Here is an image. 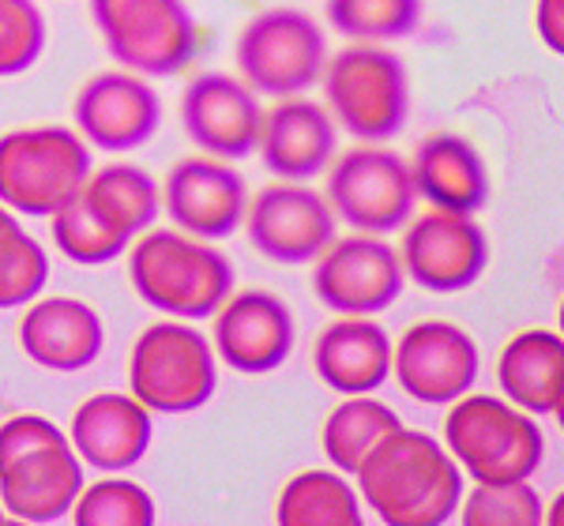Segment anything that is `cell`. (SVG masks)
<instances>
[{
    "label": "cell",
    "mask_w": 564,
    "mask_h": 526,
    "mask_svg": "<svg viewBox=\"0 0 564 526\" xmlns=\"http://www.w3.org/2000/svg\"><path fill=\"white\" fill-rule=\"evenodd\" d=\"M354 474L366 507L391 526H441L463 501V470L448 448L403 425L391 429Z\"/></svg>",
    "instance_id": "cell-1"
},
{
    "label": "cell",
    "mask_w": 564,
    "mask_h": 526,
    "mask_svg": "<svg viewBox=\"0 0 564 526\" xmlns=\"http://www.w3.org/2000/svg\"><path fill=\"white\" fill-rule=\"evenodd\" d=\"M124 252L135 297L174 320H204L234 289L230 260L177 230H143Z\"/></svg>",
    "instance_id": "cell-2"
},
{
    "label": "cell",
    "mask_w": 564,
    "mask_h": 526,
    "mask_svg": "<svg viewBox=\"0 0 564 526\" xmlns=\"http://www.w3.org/2000/svg\"><path fill=\"white\" fill-rule=\"evenodd\" d=\"M444 443L475 482H531L545 459L534 414L497 395H459L444 417Z\"/></svg>",
    "instance_id": "cell-3"
},
{
    "label": "cell",
    "mask_w": 564,
    "mask_h": 526,
    "mask_svg": "<svg viewBox=\"0 0 564 526\" xmlns=\"http://www.w3.org/2000/svg\"><path fill=\"white\" fill-rule=\"evenodd\" d=\"M218 384L215 350L196 328L159 320L135 335L129 353L132 398L151 414H193L212 403Z\"/></svg>",
    "instance_id": "cell-4"
},
{
    "label": "cell",
    "mask_w": 564,
    "mask_h": 526,
    "mask_svg": "<svg viewBox=\"0 0 564 526\" xmlns=\"http://www.w3.org/2000/svg\"><path fill=\"white\" fill-rule=\"evenodd\" d=\"M327 110L354 140H391L411 113L406 65L380 45H347L321 72Z\"/></svg>",
    "instance_id": "cell-5"
},
{
    "label": "cell",
    "mask_w": 564,
    "mask_h": 526,
    "mask_svg": "<svg viewBox=\"0 0 564 526\" xmlns=\"http://www.w3.org/2000/svg\"><path fill=\"white\" fill-rule=\"evenodd\" d=\"M90 174L79 132L61 124L12 129L0 135V204L31 219H50Z\"/></svg>",
    "instance_id": "cell-6"
},
{
    "label": "cell",
    "mask_w": 564,
    "mask_h": 526,
    "mask_svg": "<svg viewBox=\"0 0 564 526\" xmlns=\"http://www.w3.org/2000/svg\"><path fill=\"white\" fill-rule=\"evenodd\" d=\"M90 20L117 65L174 76L196 53V23L185 0H90Z\"/></svg>",
    "instance_id": "cell-7"
},
{
    "label": "cell",
    "mask_w": 564,
    "mask_h": 526,
    "mask_svg": "<svg viewBox=\"0 0 564 526\" xmlns=\"http://www.w3.org/2000/svg\"><path fill=\"white\" fill-rule=\"evenodd\" d=\"M238 68L257 95L290 98L321 79L327 65L324 31L297 8L252 15L238 34Z\"/></svg>",
    "instance_id": "cell-8"
},
{
    "label": "cell",
    "mask_w": 564,
    "mask_h": 526,
    "mask_svg": "<svg viewBox=\"0 0 564 526\" xmlns=\"http://www.w3.org/2000/svg\"><path fill=\"white\" fill-rule=\"evenodd\" d=\"M414 199L411 166L384 147H354L327 174V207L358 233L403 230Z\"/></svg>",
    "instance_id": "cell-9"
},
{
    "label": "cell",
    "mask_w": 564,
    "mask_h": 526,
    "mask_svg": "<svg viewBox=\"0 0 564 526\" xmlns=\"http://www.w3.org/2000/svg\"><path fill=\"white\" fill-rule=\"evenodd\" d=\"M391 376L414 403L448 406L478 380V342L459 324L422 320L391 342Z\"/></svg>",
    "instance_id": "cell-10"
},
{
    "label": "cell",
    "mask_w": 564,
    "mask_h": 526,
    "mask_svg": "<svg viewBox=\"0 0 564 526\" xmlns=\"http://www.w3.org/2000/svg\"><path fill=\"white\" fill-rule=\"evenodd\" d=\"M313 294L332 313L372 316L403 294V263L399 252L377 233H354L327 241L313 267Z\"/></svg>",
    "instance_id": "cell-11"
},
{
    "label": "cell",
    "mask_w": 564,
    "mask_h": 526,
    "mask_svg": "<svg viewBox=\"0 0 564 526\" xmlns=\"http://www.w3.org/2000/svg\"><path fill=\"white\" fill-rule=\"evenodd\" d=\"M399 263L430 294H459L475 286L489 263V241L470 215L433 211L406 219Z\"/></svg>",
    "instance_id": "cell-12"
},
{
    "label": "cell",
    "mask_w": 564,
    "mask_h": 526,
    "mask_svg": "<svg viewBox=\"0 0 564 526\" xmlns=\"http://www.w3.org/2000/svg\"><path fill=\"white\" fill-rule=\"evenodd\" d=\"M212 350L234 373H275L294 350V316L268 289H241L215 308Z\"/></svg>",
    "instance_id": "cell-13"
},
{
    "label": "cell",
    "mask_w": 564,
    "mask_h": 526,
    "mask_svg": "<svg viewBox=\"0 0 564 526\" xmlns=\"http://www.w3.org/2000/svg\"><path fill=\"white\" fill-rule=\"evenodd\" d=\"M245 230L260 256L275 263H308L335 238V211L302 185H271L245 204Z\"/></svg>",
    "instance_id": "cell-14"
},
{
    "label": "cell",
    "mask_w": 564,
    "mask_h": 526,
    "mask_svg": "<svg viewBox=\"0 0 564 526\" xmlns=\"http://www.w3.org/2000/svg\"><path fill=\"white\" fill-rule=\"evenodd\" d=\"M260 117L257 90L223 72H204L181 95V124L188 140L226 162L249 158L257 151Z\"/></svg>",
    "instance_id": "cell-15"
},
{
    "label": "cell",
    "mask_w": 564,
    "mask_h": 526,
    "mask_svg": "<svg viewBox=\"0 0 564 526\" xmlns=\"http://www.w3.org/2000/svg\"><path fill=\"white\" fill-rule=\"evenodd\" d=\"M72 113L87 143L102 151H132L159 132L162 102L148 87V79L132 72H102L79 87Z\"/></svg>",
    "instance_id": "cell-16"
},
{
    "label": "cell",
    "mask_w": 564,
    "mask_h": 526,
    "mask_svg": "<svg viewBox=\"0 0 564 526\" xmlns=\"http://www.w3.org/2000/svg\"><path fill=\"white\" fill-rule=\"evenodd\" d=\"M162 199H166V215L177 222V230L218 241L230 238L241 226L249 193H245L241 174L226 162L185 158L170 169Z\"/></svg>",
    "instance_id": "cell-17"
},
{
    "label": "cell",
    "mask_w": 564,
    "mask_h": 526,
    "mask_svg": "<svg viewBox=\"0 0 564 526\" xmlns=\"http://www.w3.org/2000/svg\"><path fill=\"white\" fill-rule=\"evenodd\" d=\"M151 432L154 425L148 406L135 403L132 395L98 392L76 406L68 443L79 456V462L106 470V474H121V470H132L135 462L148 456Z\"/></svg>",
    "instance_id": "cell-18"
},
{
    "label": "cell",
    "mask_w": 564,
    "mask_h": 526,
    "mask_svg": "<svg viewBox=\"0 0 564 526\" xmlns=\"http://www.w3.org/2000/svg\"><path fill=\"white\" fill-rule=\"evenodd\" d=\"M20 350L45 373H79L102 353L106 331L98 313L79 297H45L20 316Z\"/></svg>",
    "instance_id": "cell-19"
},
{
    "label": "cell",
    "mask_w": 564,
    "mask_h": 526,
    "mask_svg": "<svg viewBox=\"0 0 564 526\" xmlns=\"http://www.w3.org/2000/svg\"><path fill=\"white\" fill-rule=\"evenodd\" d=\"M84 489V462L72 443L26 451L0 467V507L23 523L65 519Z\"/></svg>",
    "instance_id": "cell-20"
},
{
    "label": "cell",
    "mask_w": 564,
    "mask_h": 526,
    "mask_svg": "<svg viewBox=\"0 0 564 526\" xmlns=\"http://www.w3.org/2000/svg\"><path fill=\"white\" fill-rule=\"evenodd\" d=\"M257 151L263 166L282 180H308L324 174L335 154V121L324 106L290 95L260 117Z\"/></svg>",
    "instance_id": "cell-21"
},
{
    "label": "cell",
    "mask_w": 564,
    "mask_h": 526,
    "mask_svg": "<svg viewBox=\"0 0 564 526\" xmlns=\"http://www.w3.org/2000/svg\"><path fill=\"white\" fill-rule=\"evenodd\" d=\"M313 369L339 395H372L391 376V339L369 316H343L316 335Z\"/></svg>",
    "instance_id": "cell-22"
},
{
    "label": "cell",
    "mask_w": 564,
    "mask_h": 526,
    "mask_svg": "<svg viewBox=\"0 0 564 526\" xmlns=\"http://www.w3.org/2000/svg\"><path fill=\"white\" fill-rule=\"evenodd\" d=\"M411 166L414 196L433 204L436 211L475 215L489 199V174L478 147L456 132H441L417 143Z\"/></svg>",
    "instance_id": "cell-23"
},
{
    "label": "cell",
    "mask_w": 564,
    "mask_h": 526,
    "mask_svg": "<svg viewBox=\"0 0 564 526\" xmlns=\"http://www.w3.org/2000/svg\"><path fill=\"white\" fill-rule=\"evenodd\" d=\"M497 384L505 398L534 417L561 414L564 342L557 331L531 328L505 342L497 358Z\"/></svg>",
    "instance_id": "cell-24"
},
{
    "label": "cell",
    "mask_w": 564,
    "mask_h": 526,
    "mask_svg": "<svg viewBox=\"0 0 564 526\" xmlns=\"http://www.w3.org/2000/svg\"><path fill=\"white\" fill-rule=\"evenodd\" d=\"M79 196L109 230L124 233L129 241L140 238L143 230H151L162 207V193L151 174L140 166H129V162H113V166L87 174V180L79 185Z\"/></svg>",
    "instance_id": "cell-25"
},
{
    "label": "cell",
    "mask_w": 564,
    "mask_h": 526,
    "mask_svg": "<svg viewBox=\"0 0 564 526\" xmlns=\"http://www.w3.org/2000/svg\"><path fill=\"white\" fill-rule=\"evenodd\" d=\"M399 425L403 421L388 403H380L372 395H347L327 414L321 429V451L339 474H354L361 467V459Z\"/></svg>",
    "instance_id": "cell-26"
},
{
    "label": "cell",
    "mask_w": 564,
    "mask_h": 526,
    "mask_svg": "<svg viewBox=\"0 0 564 526\" xmlns=\"http://www.w3.org/2000/svg\"><path fill=\"white\" fill-rule=\"evenodd\" d=\"M282 526H358L361 504L339 470H302L282 485L275 501Z\"/></svg>",
    "instance_id": "cell-27"
},
{
    "label": "cell",
    "mask_w": 564,
    "mask_h": 526,
    "mask_svg": "<svg viewBox=\"0 0 564 526\" xmlns=\"http://www.w3.org/2000/svg\"><path fill=\"white\" fill-rule=\"evenodd\" d=\"M50 233L61 256L79 263V267H98V263L124 256V249L132 244L124 233L109 230V226L90 211L84 204V196H79V188L50 215Z\"/></svg>",
    "instance_id": "cell-28"
},
{
    "label": "cell",
    "mask_w": 564,
    "mask_h": 526,
    "mask_svg": "<svg viewBox=\"0 0 564 526\" xmlns=\"http://www.w3.org/2000/svg\"><path fill=\"white\" fill-rule=\"evenodd\" d=\"M45 278H50V260L42 244L15 222L8 207H0V313L34 302Z\"/></svg>",
    "instance_id": "cell-29"
},
{
    "label": "cell",
    "mask_w": 564,
    "mask_h": 526,
    "mask_svg": "<svg viewBox=\"0 0 564 526\" xmlns=\"http://www.w3.org/2000/svg\"><path fill=\"white\" fill-rule=\"evenodd\" d=\"M327 23L350 42L406 39L422 23V0H327Z\"/></svg>",
    "instance_id": "cell-30"
},
{
    "label": "cell",
    "mask_w": 564,
    "mask_h": 526,
    "mask_svg": "<svg viewBox=\"0 0 564 526\" xmlns=\"http://www.w3.org/2000/svg\"><path fill=\"white\" fill-rule=\"evenodd\" d=\"M68 515L79 526H151L154 501L148 489L129 478H102V482L79 489Z\"/></svg>",
    "instance_id": "cell-31"
},
{
    "label": "cell",
    "mask_w": 564,
    "mask_h": 526,
    "mask_svg": "<svg viewBox=\"0 0 564 526\" xmlns=\"http://www.w3.org/2000/svg\"><path fill=\"white\" fill-rule=\"evenodd\" d=\"M456 512L467 526H534L545 519L531 482H475V493H467Z\"/></svg>",
    "instance_id": "cell-32"
},
{
    "label": "cell",
    "mask_w": 564,
    "mask_h": 526,
    "mask_svg": "<svg viewBox=\"0 0 564 526\" xmlns=\"http://www.w3.org/2000/svg\"><path fill=\"white\" fill-rule=\"evenodd\" d=\"M45 20L34 0H0V79L20 76L42 57Z\"/></svg>",
    "instance_id": "cell-33"
},
{
    "label": "cell",
    "mask_w": 564,
    "mask_h": 526,
    "mask_svg": "<svg viewBox=\"0 0 564 526\" xmlns=\"http://www.w3.org/2000/svg\"><path fill=\"white\" fill-rule=\"evenodd\" d=\"M53 443H68V432H61L50 417H42V414L8 417V421L0 425V467L26 456V451L53 448Z\"/></svg>",
    "instance_id": "cell-34"
},
{
    "label": "cell",
    "mask_w": 564,
    "mask_h": 526,
    "mask_svg": "<svg viewBox=\"0 0 564 526\" xmlns=\"http://www.w3.org/2000/svg\"><path fill=\"white\" fill-rule=\"evenodd\" d=\"M534 31L545 50H564V0H534Z\"/></svg>",
    "instance_id": "cell-35"
},
{
    "label": "cell",
    "mask_w": 564,
    "mask_h": 526,
    "mask_svg": "<svg viewBox=\"0 0 564 526\" xmlns=\"http://www.w3.org/2000/svg\"><path fill=\"white\" fill-rule=\"evenodd\" d=\"M0 523H4V507H0Z\"/></svg>",
    "instance_id": "cell-36"
}]
</instances>
